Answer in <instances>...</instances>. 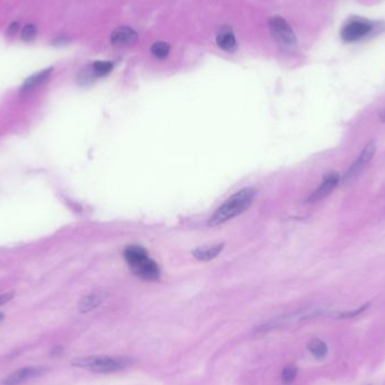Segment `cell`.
<instances>
[{"label":"cell","instance_id":"6da1fadb","mask_svg":"<svg viewBox=\"0 0 385 385\" xmlns=\"http://www.w3.org/2000/svg\"><path fill=\"white\" fill-rule=\"evenodd\" d=\"M255 196H256V190L254 188L248 187L239 190V192L229 197L213 213V215L209 220V225L212 226V228H215V226L224 224V223L232 220V218L239 216L250 208Z\"/></svg>","mask_w":385,"mask_h":385},{"label":"cell","instance_id":"7a4b0ae2","mask_svg":"<svg viewBox=\"0 0 385 385\" xmlns=\"http://www.w3.org/2000/svg\"><path fill=\"white\" fill-rule=\"evenodd\" d=\"M124 258L135 276L149 282L159 279V266L149 257L148 251L144 248L140 246H128L124 250Z\"/></svg>","mask_w":385,"mask_h":385},{"label":"cell","instance_id":"3957f363","mask_svg":"<svg viewBox=\"0 0 385 385\" xmlns=\"http://www.w3.org/2000/svg\"><path fill=\"white\" fill-rule=\"evenodd\" d=\"M133 364V359L125 356L95 355L76 358L72 365L95 373H114L124 370Z\"/></svg>","mask_w":385,"mask_h":385},{"label":"cell","instance_id":"277c9868","mask_svg":"<svg viewBox=\"0 0 385 385\" xmlns=\"http://www.w3.org/2000/svg\"><path fill=\"white\" fill-rule=\"evenodd\" d=\"M269 30L274 39L284 47H293L297 44V38L290 24L285 19L275 16L269 20Z\"/></svg>","mask_w":385,"mask_h":385},{"label":"cell","instance_id":"5b68a950","mask_svg":"<svg viewBox=\"0 0 385 385\" xmlns=\"http://www.w3.org/2000/svg\"><path fill=\"white\" fill-rule=\"evenodd\" d=\"M375 151H376L375 141H372L370 143H367L366 147L364 148L362 153H360V156L358 157V159L352 164L349 170H348L346 175H344V178H346V179H352L354 177L359 175V173L363 171L365 166L372 160L373 156L375 155Z\"/></svg>","mask_w":385,"mask_h":385},{"label":"cell","instance_id":"8992f818","mask_svg":"<svg viewBox=\"0 0 385 385\" xmlns=\"http://www.w3.org/2000/svg\"><path fill=\"white\" fill-rule=\"evenodd\" d=\"M139 40V35L132 28L120 26L111 35V42L117 47H128L134 45Z\"/></svg>","mask_w":385,"mask_h":385},{"label":"cell","instance_id":"52a82bcc","mask_svg":"<svg viewBox=\"0 0 385 385\" xmlns=\"http://www.w3.org/2000/svg\"><path fill=\"white\" fill-rule=\"evenodd\" d=\"M45 372L43 367H23L20 370L11 373L9 376L2 381L1 385H19L27 380L42 375Z\"/></svg>","mask_w":385,"mask_h":385},{"label":"cell","instance_id":"ba28073f","mask_svg":"<svg viewBox=\"0 0 385 385\" xmlns=\"http://www.w3.org/2000/svg\"><path fill=\"white\" fill-rule=\"evenodd\" d=\"M372 30V26L368 23L360 22V20H355L343 27L342 32V36L347 42H354L359 39L364 38Z\"/></svg>","mask_w":385,"mask_h":385},{"label":"cell","instance_id":"9c48e42d","mask_svg":"<svg viewBox=\"0 0 385 385\" xmlns=\"http://www.w3.org/2000/svg\"><path fill=\"white\" fill-rule=\"evenodd\" d=\"M338 181H339L338 173L331 172V173H329V175H327L326 177H324V179L321 182V185H320L319 187L311 194L309 198H307V202H310V203L318 202L320 200H322V198H324L326 196H328L332 192V190L335 189L336 186H337Z\"/></svg>","mask_w":385,"mask_h":385},{"label":"cell","instance_id":"30bf717a","mask_svg":"<svg viewBox=\"0 0 385 385\" xmlns=\"http://www.w3.org/2000/svg\"><path fill=\"white\" fill-rule=\"evenodd\" d=\"M108 298V293L104 291H96L92 293L87 294L86 297H84L80 299L78 309L81 313H88L92 310H95L96 307H98L105 299Z\"/></svg>","mask_w":385,"mask_h":385},{"label":"cell","instance_id":"8fae6325","mask_svg":"<svg viewBox=\"0 0 385 385\" xmlns=\"http://www.w3.org/2000/svg\"><path fill=\"white\" fill-rule=\"evenodd\" d=\"M224 248V243H215V245L203 246L198 247L195 250H193L192 255L194 258H196L200 261H210L212 259L216 258L218 255L222 253Z\"/></svg>","mask_w":385,"mask_h":385},{"label":"cell","instance_id":"7c38bea8","mask_svg":"<svg viewBox=\"0 0 385 385\" xmlns=\"http://www.w3.org/2000/svg\"><path fill=\"white\" fill-rule=\"evenodd\" d=\"M216 43L222 50L226 52H233L237 48V41L231 27H222L216 35Z\"/></svg>","mask_w":385,"mask_h":385},{"label":"cell","instance_id":"4fadbf2b","mask_svg":"<svg viewBox=\"0 0 385 385\" xmlns=\"http://www.w3.org/2000/svg\"><path fill=\"white\" fill-rule=\"evenodd\" d=\"M51 71H52L51 69H46V70H43V71L39 72V74L30 77V78H28L25 83H24L23 87H22V91L28 92V91L33 90L34 88L39 87L41 84H43L44 81H45L48 77H50Z\"/></svg>","mask_w":385,"mask_h":385},{"label":"cell","instance_id":"5bb4252c","mask_svg":"<svg viewBox=\"0 0 385 385\" xmlns=\"http://www.w3.org/2000/svg\"><path fill=\"white\" fill-rule=\"evenodd\" d=\"M307 348H309L311 354L318 359L324 358L328 354V346L326 342H323L322 340L320 339L310 340L309 343H307Z\"/></svg>","mask_w":385,"mask_h":385},{"label":"cell","instance_id":"9a60e30c","mask_svg":"<svg viewBox=\"0 0 385 385\" xmlns=\"http://www.w3.org/2000/svg\"><path fill=\"white\" fill-rule=\"evenodd\" d=\"M92 72L96 77L107 76L113 70V63L109 61H96L92 64Z\"/></svg>","mask_w":385,"mask_h":385},{"label":"cell","instance_id":"2e32d148","mask_svg":"<svg viewBox=\"0 0 385 385\" xmlns=\"http://www.w3.org/2000/svg\"><path fill=\"white\" fill-rule=\"evenodd\" d=\"M298 367L295 366V365H287V366H285L283 368V372H282V382L284 385H290L292 384L295 381V379H297L298 376Z\"/></svg>","mask_w":385,"mask_h":385},{"label":"cell","instance_id":"e0dca14e","mask_svg":"<svg viewBox=\"0 0 385 385\" xmlns=\"http://www.w3.org/2000/svg\"><path fill=\"white\" fill-rule=\"evenodd\" d=\"M151 52L157 59L162 60L168 56L170 52V46L169 44L166 42H156L151 47Z\"/></svg>","mask_w":385,"mask_h":385},{"label":"cell","instance_id":"ac0fdd59","mask_svg":"<svg viewBox=\"0 0 385 385\" xmlns=\"http://www.w3.org/2000/svg\"><path fill=\"white\" fill-rule=\"evenodd\" d=\"M36 34H38V31H36V27L33 24H28L25 27L23 28L22 31V39L26 42H32L35 38Z\"/></svg>","mask_w":385,"mask_h":385},{"label":"cell","instance_id":"d6986e66","mask_svg":"<svg viewBox=\"0 0 385 385\" xmlns=\"http://www.w3.org/2000/svg\"><path fill=\"white\" fill-rule=\"evenodd\" d=\"M13 298H14V293L1 294V295H0V305H2V304L9 302Z\"/></svg>","mask_w":385,"mask_h":385},{"label":"cell","instance_id":"ffe728a7","mask_svg":"<svg viewBox=\"0 0 385 385\" xmlns=\"http://www.w3.org/2000/svg\"><path fill=\"white\" fill-rule=\"evenodd\" d=\"M18 28H19V24L18 23H13L9 26V28H8V34H9V35H15L18 32Z\"/></svg>","mask_w":385,"mask_h":385},{"label":"cell","instance_id":"44dd1931","mask_svg":"<svg viewBox=\"0 0 385 385\" xmlns=\"http://www.w3.org/2000/svg\"><path fill=\"white\" fill-rule=\"evenodd\" d=\"M62 352H63V347L58 346V347H55V348H53V349H52L51 355L52 356H59L60 354H62Z\"/></svg>","mask_w":385,"mask_h":385},{"label":"cell","instance_id":"7402d4cb","mask_svg":"<svg viewBox=\"0 0 385 385\" xmlns=\"http://www.w3.org/2000/svg\"><path fill=\"white\" fill-rule=\"evenodd\" d=\"M2 319H3V314L1 313V312H0V321H1Z\"/></svg>","mask_w":385,"mask_h":385}]
</instances>
